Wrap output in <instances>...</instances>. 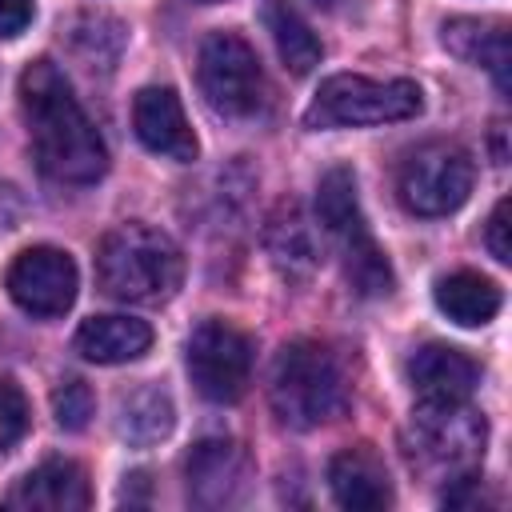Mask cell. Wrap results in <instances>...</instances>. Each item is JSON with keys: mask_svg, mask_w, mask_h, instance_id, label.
I'll return each instance as SVG.
<instances>
[{"mask_svg": "<svg viewBox=\"0 0 512 512\" xmlns=\"http://www.w3.org/2000/svg\"><path fill=\"white\" fill-rule=\"evenodd\" d=\"M20 108L28 140L44 176L60 184H92L108 168V148L80 100L72 96L64 72L52 60H32L20 76Z\"/></svg>", "mask_w": 512, "mask_h": 512, "instance_id": "obj_1", "label": "cell"}, {"mask_svg": "<svg viewBox=\"0 0 512 512\" xmlns=\"http://www.w3.org/2000/svg\"><path fill=\"white\" fill-rule=\"evenodd\" d=\"M96 280L112 300L160 304L180 288L184 256L152 224H116L96 248Z\"/></svg>", "mask_w": 512, "mask_h": 512, "instance_id": "obj_2", "label": "cell"}, {"mask_svg": "<svg viewBox=\"0 0 512 512\" xmlns=\"http://www.w3.org/2000/svg\"><path fill=\"white\" fill-rule=\"evenodd\" d=\"M268 400L288 428H320L348 404L344 368L320 340H292L272 360Z\"/></svg>", "mask_w": 512, "mask_h": 512, "instance_id": "obj_3", "label": "cell"}, {"mask_svg": "<svg viewBox=\"0 0 512 512\" xmlns=\"http://www.w3.org/2000/svg\"><path fill=\"white\" fill-rule=\"evenodd\" d=\"M316 216L320 228L340 244L344 256V276L352 284L356 296H388L396 288V272L384 256V248L376 244L364 212H360V196H356V176L348 168H328L320 176L316 188Z\"/></svg>", "mask_w": 512, "mask_h": 512, "instance_id": "obj_4", "label": "cell"}, {"mask_svg": "<svg viewBox=\"0 0 512 512\" xmlns=\"http://www.w3.org/2000/svg\"><path fill=\"white\" fill-rule=\"evenodd\" d=\"M488 420L468 400H420L408 424V456L416 468L456 480L480 468Z\"/></svg>", "mask_w": 512, "mask_h": 512, "instance_id": "obj_5", "label": "cell"}, {"mask_svg": "<svg viewBox=\"0 0 512 512\" xmlns=\"http://www.w3.org/2000/svg\"><path fill=\"white\" fill-rule=\"evenodd\" d=\"M424 108V92L412 80H368V76H328L312 96L308 128H348V124H392L412 120Z\"/></svg>", "mask_w": 512, "mask_h": 512, "instance_id": "obj_6", "label": "cell"}, {"mask_svg": "<svg viewBox=\"0 0 512 512\" xmlns=\"http://www.w3.org/2000/svg\"><path fill=\"white\" fill-rule=\"evenodd\" d=\"M476 168L460 144L428 140L412 148L396 168V196L412 216H448L472 192Z\"/></svg>", "mask_w": 512, "mask_h": 512, "instance_id": "obj_7", "label": "cell"}, {"mask_svg": "<svg viewBox=\"0 0 512 512\" xmlns=\"http://www.w3.org/2000/svg\"><path fill=\"white\" fill-rule=\"evenodd\" d=\"M196 80L204 100L224 116H256L264 108L268 84L256 48L236 32H212L196 56Z\"/></svg>", "mask_w": 512, "mask_h": 512, "instance_id": "obj_8", "label": "cell"}, {"mask_svg": "<svg viewBox=\"0 0 512 512\" xmlns=\"http://www.w3.org/2000/svg\"><path fill=\"white\" fill-rule=\"evenodd\" d=\"M188 376L212 404H232L252 380V340L228 320H200L188 336Z\"/></svg>", "mask_w": 512, "mask_h": 512, "instance_id": "obj_9", "label": "cell"}, {"mask_svg": "<svg viewBox=\"0 0 512 512\" xmlns=\"http://www.w3.org/2000/svg\"><path fill=\"white\" fill-rule=\"evenodd\" d=\"M4 288L16 300V308H24L28 316H40V320L64 316L76 300V264L60 248L36 244L8 264Z\"/></svg>", "mask_w": 512, "mask_h": 512, "instance_id": "obj_10", "label": "cell"}, {"mask_svg": "<svg viewBox=\"0 0 512 512\" xmlns=\"http://www.w3.org/2000/svg\"><path fill=\"white\" fill-rule=\"evenodd\" d=\"M248 472H252L248 448L240 440H232V436H208L184 460L188 496L200 508H224V504H232L244 492Z\"/></svg>", "mask_w": 512, "mask_h": 512, "instance_id": "obj_11", "label": "cell"}, {"mask_svg": "<svg viewBox=\"0 0 512 512\" xmlns=\"http://www.w3.org/2000/svg\"><path fill=\"white\" fill-rule=\"evenodd\" d=\"M132 128H136L140 144L156 156L188 164L200 152V144L192 136V124L184 116V104L172 88H140L136 100H132Z\"/></svg>", "mask_w": 512, "mask_h": 512, "instance_id": "obj_12", "label": "cell"}, {"mask_svg": "<svg viewBox=\"0 0 512 512\" xmlns=\"http://www.w3.org/2000/svg\"><path fill=\"white\" fill-rule=\"evenodd\" d=\"M328 488L336 504L352 512H380L392 504V476L372 444L340 448L328 460Z\"/></svg>", "mask_w": 512, "mask_h": 512, "instance_id": "obj_13", "label": "cell"}, {"mask_svg": "<svg viewBox=\"0 0 512 512\" xmlns=\"http://www.w3.org/2000/svg\"><path fill=\"white\" fill-rule=\"evenodd\" d=\"M12 508H44V512H80L92 504L88 476L76 460H44L8 492Z\"/></svg>", "mask_w": 512, "mask_h": 512, "instance_id": "obj_14", "label": "cell"}, {"mask_svg": "<svg viewBox=\"0 0 512 512\" xmlns=\"http://www.w3.org/2000/svg\"><path fill=\"white\" fill-rule=\"evenodd\" d=\"M264 248L272 256V264L284 276H296V280L312 276L324 260V244L316 236V224L304 216V208L296 200L276 204V212L264 224Z\"/></svg>", "mask_w": 512, "mask_h": 512, "instance_id": "obj_15", "label": "cell"}, {"mask_svg": "<svg viewBox=\"0 0 512 512\" xmlns=\"http://www.w3.org/2000/svg\"><path fill=\"white\" fill-rule=\"evenodd\" d=\"M408 380H412V392L420 400H468L476 380H480V368L460 348L432 340V344L412 352Z\"/></svg>", "mask_w": 512, "mask_h": 512, "instance_id": "obj_16", "label": "cell"}, {"mask_svg": "<svg viewBox=\"0 0 512 512\" xmlns=\"http://www.w3.org/2000/svg\"><path fill=\"white\" fill-rule=\"evenodd\" d=\"M444 48L452 56H460L464 64L492 72L500 92L512 88V72H508L512 56H508V24L504 20H476V16L448 20L444 24Z\"/></svg>", "mask_w": 512, "mask_h": 512, "instance_id": "obj_17", "label": "cell"}, {"mask_svg": "<svg viewBox=\"0 0 512 512\" xmlns=\"http://www.w3.org/2000/svg\"><path fill=\"white\" fill-rule=\"evenodd\" d=\"M72 344L92 364H128L148 352L152 328L136 316H92L76 328Z\"/></svg>", "mask_w": 512, "mask_h": 512, "instance_id": "obj_18", "label": "cell"}, {"mask_svg": "<svg viewBox=\"0 0 512 512\" xmlns=\"http://www.w3.org/2000/svg\"><path fill=\"white\" fill-rule=\"evenodd\" d=\"M436 308L460 328H480L500 312V288L480 272H448L436 280Z\"/></svg>", "mask_w": 512, "mask_h": 512, "instance_id": "obj_19", "label": "cell"}, {"mask_svg": "<svg viewBox=\"0 0 512 512\" xmlns=\"http://www.w3.org/2000/svg\"><path fill=\"white\" fill-rule=\"evenodd\" d=\"M260 16H264V28H268V36H272V44H276L284 68H288L292 76H308V72L320 64L324 48H320V40L312 36V28L300 20V12H296L288 0H264V4H260Z\"/></svg>", "mask_w": 512, "mask_h": 512, "instance_id": "obj_20", "label": "cell"}, {"mask_svg": "<svg viewBox=\"0 0 512 512\" xmlns=\"http://www.w3.org/2000/svg\"><path fill=\"white\" fill-rule=\"evenodd\" d=\"M172 424H176V412L168 392L160 388H140L120 404V436L128 444H156L172 432Z\"/></svg>", "mask_w": 512, "mask_h": 512, "instance_id": "obj_21", "label": "cell"}, {"mask_svg": "<svg viewBox=\"0 0 512 512\" xmlns=\"http://www.w3.org/2000/svg\"><path fill=\"white\" fill-rule=\"evenodd\" d=\"M72 52L84 68H100L112 72L120 52H124V24L100 12H88L72 24Z\"/></svg>", "mask_w": 512, "mask_h": 512, "instance_id": "obj_22", "label": "cell"}, {"mask_svg": "<svg viewBox=\"0 0 512 512\" xmlns=\"http://www.w3.org/2000/svg\"><path fill=\"white\" fill-rule=\"evenodd\" d=\"M52 412H56V424H60V428L80 432V428H88V420H92V412H96V396H92V388H88L80 376H72V380H64V384L52 392Z\"/></svg>", "mask_w": 512, "mask_h": 512, "instance_id": "obj_23", "label": "cell"}, {"mask_svg": "<svg viewBox=\"0 0 512 512\" xmlns=\"http://www.w3.org/2000/svg\"><path fill=\"white\" fill-rule=\"evenodd\" d=\"M28 432V400L16 380L0 376V456Z\"/></svg>", "mask_w": 512, "mask_h": 512, "instance_id": "obj_24", "label": "cell"}, {"mask_svg": "<svg viewBox=\"0 0 512 512\" xmlns=\"http://www.w3.org/2000/svg\"><path fill=\"white\" fill-rule=\"evenodd\" d=\"M508 212H512V200L504 196L496 208H492V216H488V228H484V244H488V252L500 260V264H508L512 260V240H508Z\"/></svg>", "mask_w": 512, "mask_h": 512, "instance_id": "obj_25", "label": "cell"}, {"mask_svg": "<svg viewBox=\"0 0 512 512\" xmlns=\"http://www.w3.org/2000/svg\"><path fill=\"white\" fill-rule=\"evenodd\" d=\"M32 0H0V40L20 36L32 24Z\"/></svg>", "mask_w": 512, "mask_h": 512, "instance_id": "obj_26", "label": "cell"}, {"mask_svg": "<svg viewBox=\"0 0 512 512\" xmlns=\"http://www.w3.org/2000/svg\"><path fill=\"white\" fill-rule=\"evenodd\" d=\"M20 216H24V196L16 192V184L0 180V236L12 232L20 224Z\"/></svg>", "mask_w": 512, "mask_h": 512, "instance_id": "obj_27", "label": "cell"}, {"mask_svg": "<svg viewBox=\"0 0 512 512\" xmlns=\"http://www.w3.org/2000/svg\"><path fill=\"white\" fill-rule=\"evenodd\" d=\"M312 4H316V8H340L344 0H312Z\"/></svg>", "mask_w": 512, "mask_h": 512, "instance_id": "obj_28", "label": "cell"}, {"mask_svg": "<svg viewBox=\"0 0 512 512\" xmlns=\"http://www.w3.org/2000/svg\"><path fill=\"white\" fill-rule=\"evenodd\" d=\"M196 4H220V0H196Z\"/></svg>", "mask_w": 512, "mask_h": 512, "instance_id": "obj_29", "label": "cell"}]
</instances>
